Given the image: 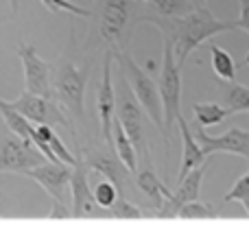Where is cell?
Masks as SVG:
<instances>
[{
    "label": "cell",
    "instance_id": "5bb4252c",
    "mask_svg": "<svg viewBox=\"0 0 249 225\" xmlns=\"http://www.w3.org/2000/svg\"><path fill=\"white\" fill-rule=\"evenodd\" d=\"M136 184H138V188L149 197V201L153 204V208L158 210V212L168 204V199H171V195H173V192L166 188V184L160 179V175L155 173L153 164H151V157H144V160H142V166H138Z\"/></svg>",
    "mask_w": 249,
    "mask_h": 225
},
{
    "label": "cell",
    "instance_id": "f1b7e54d",
    "mask_svg": "<svg viewBox=\"0 0 249 225\" xmlns=\"http://www.w3.org/2000/svg\"><path fill=\"white\" fill-rule=\"evenodd\" d=\"M72 214H70V210L66 208V204H59V201H53V210L48 212V219H53V221H59V219H70Z\"/></svg>",
    "mask_w": 249,
    "mask_h": 225
},
{
    "label": "cell",
    "instance_id": "3957f363",
    "mask_svg": "<svg viewBox=\"0 0 249 225\" xmlns=\"http://www.w3.org/2000/svg\"><path fill=\"white\" fill-rule=\"evenodd\" d=\"M158 94L162 103V138L168 147V136L181 114V74L173 57V44L162 42V72L158 79Z\"/></svg>",
    "mask_w": 249,
    "mask_h": 225
},
{
    "label": "cell",
    "instance_id": "4dcf8cb0",
    "mask_svg": "<svg viewBox=\"0 0 249 225\" xmlns=\"http://www.w3.org/2000/svg\"><path fill=\"white\" fill-rule=\"evenodd\" d=\"M195 7H206V0H190Z\"/></svg>",
    "mask_w": 249,
    "mask_h": 225
},
{
    "label": "cell",
    "instance_id": "ffe728a7",
    "mask_svg": "<svg viewBox=\"0 0 249 225\" xmlns=\"http://www.w3.org/2000/svg\"><path fill=\"white\" fill-rule=\"evenodd\" d=\"M86 166L90 171H96L99 175H103V179L112 182L118 190L123 192V182H121V173H118V166L114 164V160L109 156H103V153H92V156L83 157Z\"/></svg>",
    "mask_w": 249,
    "mask_h": 225
},
{
    "label": "cell",
    "instance_id": "f546056e",
    "mask_svg": "<svg viewBox=\"0 0 249 225\" xmlns=\"http://www.w3.org/2000/svg\"><path fill=\"white\" fill-rule=\"evenodd\" d=\"M9 2V7H11V13L13 16H18V9H20V2H18V0H7Z\"/></svg>",
    "mask_w": 249,
    "mask_h": 225
},
{
    "label": "cell",
    "instance_id": "30bf717a",
    "mask_svg": "<svg viewBox=\"0 0 249 225\" xmlns=\"http://www.w3.org/2000/svg\"><path fill=\"white\" fill-rule=\"evenodd\" d=\"M18 57L24 68V92L55 101L53 99L51 64L44 61L31 44H18Z\"/></svg>",
    "mask_w": 249,
    "mask_h": 225
},
{
    "label": "cell",
    "instance_id": "4fadbf2b",
    "mask_svg": "<svg viewBox=\"0 0 249 225\" xmlns=\"http://www.w3.org/2000/svg\"><path fill=\"white\" fill-rule=\"evenodd\" d=\"M88 166L83 162V157H77L72 171H70V199H72V217L77 219H92V217H103V212H99L94 197H92L90 184H88Z\"/></svg>",
    "mask_w": 249,
    "mask_h": 225
},
{
    "label": "cell",
    "instance_id": "ba28073f",
    "mask_svg": "<svg viewBox=\"0 0 249 225\" xmlns=\"http://www.w3.org/2000/svg\"><path fill=\"white\" fill-rule=\"evenodd\" d=\"M112 61H114V51H105L103 74H101V83H99V87H96L99 129H101L103 142L109 144V147H112V127H114V118H116V87H114Z\"/></svg>",
    "mask_w": 249,
    "mask_h": 225
},
{
    "label": "cell",
    "instance_id": "83f0119b",
    "mask_svg": "<svg viewBox=\"0 0 249 225\" xmlns=\"http://www.w3.org/2000/svg\"><path fill=\"white\" fill-rule=\"evenodd\" d=\"M238 4H241V13L234 22V29H243L249 35V0H238Z\"/></svg>",
    "mask_w": 249,
    "mask_h": 225
},
{
    "label": "cell",
    "instance_id": "d6a6232c",
    "mask_svg": "<svg viewBox=\"0 0 249 225\" xmlns=\"http://www.w3.org/2000/svg\"><path fill=\"white\" fill-rule=\"evenodd\" d=\"M245 66H249V51H247V55H245Z\"/></svg>",
    "mask_w": 249,
    "mask_h": 225
},
{
    "label": "cell",
    "instance_id": "277c9868",
    "mask_svg": "<svg viewBox=\"0 0 249 225\" xmlns=\"http://www.w3.org/2000/svg\"><path fill=\"white\" fill-rule=\"evenodd\" d=\"M88 77H90L88 66H77L72 61L59 64L55 79H53V99L61 112H68L74 118H83Z\"/></svg>",
    "mask_w": 249,
    "mask_h": 225
},
{
    "label": "cell",
    "instance_id": "603a6c76",
    "mask_svg": "<svg viewBox=\"0 0 249 225\" xmlns=\"http://www.w3.org/2000/svg\"><path fill=\"white\" fill-rule=\"evenodd\" d=\"M177 217L184 219V221H208V219H219V212L212 208L210 204H203V201H190V204H184L177 212Z\"/></svg>",
    "mask_w": 249,
    "mask_h": 225
},
{
    "label": "cell",
    "instance_id": "6da1fadb",
    "mask_svg": "<svg viewBox=\"0 0 249 225\" xmlns=\"http://www.w3.org/2000/svg\"><path fill=\"white\" fill-rule=\"evenodd\" d=\"M133 16L136 17L131 20V29L140 22L158 26L162 33V42L173 44V57L179 68L186 64L190 52L197 46H201L203 42L212 39L214 35L234 31V22L214 17L208 7H195L190 13L179 17H162L151 13L149 9H133Z\"/></svg>",
    "mask_w": 249,
    "mask_h": 225
},
{
    "label": "cell",
    "instance_id": "cb8c5ba5",
    "mask_svg": "<svg viewBox=\"0 0 249 225\" xmlns=\"http://www.w3.org/2000/svg\"><path fill=\"white\" fill-rule=\"evenodd\" d=\"M107 217H114V219H124V221H129V219H146V214L142 212V208L138 204H133V201H129L124 195H121L116 201H114V206L109 208Z\"/></svg>",
    "mask_w": 249,
    "mask_h": 225
},
{
    "label": "cell",
    "instance_id": "1f68e13d",
    "mask_svg": "<svg viewBox=\"0 0 249 225\" xmlns=\"http://www.w3.org/2000/svg\"><path fill=\"white\" fill-rule=\"evenodd\" d=\"M243 206H245V210H247V217H249V199L245 201V204H243Z\"/></svg>",
    "mask_w": 249,
    "mask_h": 225
},
{
    "label": "cell",
    "instance_id": "8fae6325",
    "mask_svg": "<svg viewBox=\"0 0 249 225\" xmlns=\"http://www.w3.org/2000/svg\"><path fill=\"white\" fill-rule=\"evenodd\" d=\"M70 171H72V166L61 164V162H44V164L24 171L22 175L39 184L42 190H46V195L53 201L66 204V192H70Z\"/></svg>",
    "mask_w": 249,
    "mask_h": 225
},
{
    "label": "cell",
    "instance_id": "8992f818",
    "mask_svg": "<svg viewBox=\"0 0 249 225\" xmlns=\"http://www.w3.org/2000/svg\"><path fill=\"white\" fill-rule=\"evenodd\" d=\"M16 112H20L31 125H48V127H66L70 134H74V127L70 125L68 116L59 109V105L51 99L22 92L16 101H9Z\"/></svg>",
    "mask_w": 249,
    "mask_h": 225
},
{
    "label": "cell",
    "instance_id": "7c38bea8",
    "mask_svg": "<svg viewBox=\"0 0 249 225\" xmlns=\"http://www.w3.org/2000/svg\"><path fill=\"white\" fill-rule=\"evenodd\" d=\"M195 140L199 142L203 156H214V153H234V156H243L249 162V129L241 127H232L225 131L223 136H210L206 129L199 127Z\"/></svg>",
    "mask_w": 249,
    "mask_h": 225
},
{
    "label": "cell",
    "instance_id": "836d02e7",
    "mask_svg": "<svg viewBox=\"0 0 249 225\" xmlns=\"http://www.w3.org/2000/svg\"><path fill=\"white\" fill-rule=\"evenodd\" d=\"M142 2H149V4H151V0H142Z\"/></svg>",
    "mask_w": 249,
    "mask_h": 225
},
{
    "label": "cell",
    "instance_id": "7a4b0ae2",
    "mask_svg": "<svg viewBox=\"0 0 249 225\" xmlns=\"http://www.w3.org/2000/svg\"><path fill=\"white\" fill-rule=\"evenodd\" d=\"M114 59L121 64L124 77L129 81L127 86L131 90L133 99L140 105V109L153 121V125L162 134V103H160V94H158V83L151 79V74L142 66H138V61L133 59L127 48L114 51Z\"/></svg>",
    "mask_w": 249,
    "mask_h": 225
},
{
    "label": "cell",
    "instance_id": "ac0fdd59",
    "mask_svg": "<svg viewBox=\"0 0 249 225\" xmlns=\"http://www.w3.org/2000/svg\"><path fill=\"white\" fill-rule=\"evenodd\" d=\"M0 114H2L4 125L9 127V131H11L13 136H18V138L31 142V129H33V125H31V122L26 121L20 112H16V109L11 107V103H9V101L0 99ZM31 144H33V142H31Z\"/></svg>",
    "mask_w": 249,
    "mask_h": 225
},
{
    "label": "cell",
    "instance_id": "e0dca14e",
    "mask_svg": "<svg viewBox=\"0 0 249 225\" xmlns=\"http://www.w3.org/2000/svg\"><path fill=\"white\" fill-rule=\"evenodd\" d=\"M210 61H212V70L214 74L221 79L223 83H232L236 81V64H234L232 55L225 51L219 44H210Z\"/></svg>",
    "mask_w": 249,
    "mask_h": 225
},
{
    "label": "cell",
    "instance_id": "2e32d148",
    "mask_svg": "<svg viewBox=\"0 0 249 225\" xmlns=\"http://www.w3.org/2000/svg\"><path fill=\"white\" fill-rule=\"evenodd\" d=\"M112 147L116 149V156L118 160L124 164V169L129 171V175L136 173L138 171V153L136 149H133V144L129 142L127 134L123 131L121 122L114 118V127H112Z\"/></svg>",
    "mask_w": 249,
    "mask_h": 225
},
{
    "label": "cell",
    "instance_id": "e575fe53",
    "mask_svg": "<svg viewBox=\"0 0 249 225\" xmlns=\"http://www.w3.org/2000/svg\"><path fill=\"white\" fill-rule=\"evenodd\" d=\"M133 2H138V0H133Z\"/></svg>",
    "mask_w": 249,
    "mask_h": 225
},
{
    "label": "cell",
    "instance_id": "52a82bcc",
    "mask_svg": "<svg viewBox=\"0 0 249 225\" xmlns=\"http://www.w3.org/2000/svg\"><path fill=\"white\" fill-rule=\"evenodd\" d=\"M116 121L121 122L123 131L127 134L129 142L133 144L138 157H142V160L149 157L144 142V112L140 109L129 87H121L116 92Z\"/></svg>",
    "mask_w": 249,
    "mask_h": 225
},
{
    "label": "cell",
    "instance_id": "5b68a950",
    "mask_svg": "<svg viewBox=\"0 0 249 225\" xmlns=\"http://www.w3.org/2000/svg\"><path fill=\"white\" fill-rule=\"evenodd\" d=\"M133 9H136L133 0H101L96 29L99 37L109 44V51H118V44L133 17Z\"/></svg>",
    "mask_w": 249,
    "mask_h": 225
},
{
    "label": "cell",
    "instance_id": "484cf974",
    "mask_svg": "<svg viewBox=\"0 0 249 225\" xmlns=\"http://www.w3.org/2000/svg\"><path fill=\"white\" fill-rule=\"evenodd\" d=\"M39 2H42L51 13H70V16H81V17L92 16L90 9L79 7V4H74L72 0H39Z\"/></svg>",
    "mask_w": 249,
    "mask_h": 225
},
{
    "label": "cell",
    "instance_id": "d6986e66",
    "mask_svg": "<svg viewBox=\"0 0 249 225\" xmlns=\"http://www.w3.org/2000/svg\"><path fill=\"white\" fill-rule=\"evenodd\" d=\"M193 112H195V121H197V125L201 127V129L221 125L228 116H232L221 103H212V101H208V103H195Z\"/></svg>",
    "mask_w": 249,
    "mask_h": 225
},
{
    "label": "cell",
    "instance_id": "44dd1931",
    "mask_svg": "<svg viewBox=\"0 0 249 225\" xmlns=\"http://www.w3.org/2000/svg\"><path fill=\"white\" fill-rule=\"evenodd\" d=\"M223 105L230 114H243L249 112V86H243L238 81L228 83L223 92Z\"/></svg>",
    "mask_w": 249,
    "mask_h": 225
},
{
    "label": "cell",
    "instance_id": "d4e9b609",
    "mask_svg": "<svg viewBox=\"0 0 249 225\" xmlns=\"http://www.w3.org/2000/svg\"><path fill=\"white\" fill-rule=\"evenodd\" d=\"M121 195H124V192H121L112 182H107V179H101V182L94 186V190H92V197H94L99 208H112L114 201H116Z\"/></svg>",
    "mask_w": 249,
    "mask_h": 225
},
{
    "label": "cell",
    "instance_id": "4316f807",
    "mask_svg": "<svg viewBox=\"0 0 249 225\" xmlns=\"http://www.w3.org/2000/svg\"><path fill=\"white\" fill-rule=\"evenodd\" d=\"M247 199H249V171L236 179V184L223 197V201H241V204H245Z\"/></svg>",
    "mask_w": 249,
    "mask_h": 225
},
{
    "label": "cell",
    "instance_id": "9c48e42d",
    "mask_svg": "<svg viewBox=\"0 0 249 225\" xmlns=\"http://www.w3.org/2000/svg\"><path fill=\"white\" fill-rule=\"evenodd\" d=\"M44 156L31 142L18 136H0V173H18L44 164Z\"/></svg>",
    "mask_w": 249,
    "mask_h": 225
},
{
    "label": "cell",
    "instance_id": "7402d4cb",
    "mask_svg": "<svg viewBox=\"0 0 249 225\" xmlns=\"http://www.w3.org/2000/svg\"><path fill=\"white\" fill-rule=\"evenodd\" d=\"M151 7H153L155 16H162V17H179L186 16L195 9V4L190 0H151Z\"/></svg>",
    "mask_w": 249,
    "mask_h": 225
},
{
    "label": "cell",
    "instance_id": "9a60e30c",
    "mask_svg": "<svg viewBox=\"0 0 249 225\" xmlns=\"http://www.w3.org/2000/svg\"><path fill=\"white\" fill-rule=\"evenodd\" d=\"M175 125L179 127V134H181V164H179V175H177V184H179L190 171L206 162V156H203L199 142L195 140V134L190 129L188 121L184 116H179L175 121Z\"/></svg>",
    "mask_w": 249,
    "mask_h": 225
}]
</instances>
